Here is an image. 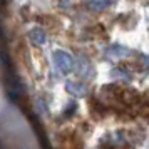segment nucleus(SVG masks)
I'll list each match as a JSON object with an SVG mask.
<instances>
[]
</instances>
